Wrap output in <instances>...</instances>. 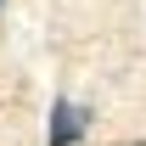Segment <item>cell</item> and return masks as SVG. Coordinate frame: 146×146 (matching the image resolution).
<instances>
[{
	"mask_svg": "<svg viewBox=\"0 0 146 146\" xmlns=\"http://www.w3.org/2000/svg\"><path fill=\"white\" fill-rule=\"evenodd\" d=\"M84 124H90V112L62 96V101H51V129H45V141H51V146H79Z\"/></svg>",
	"mask_w": 146,
	"mask_h": 146,
	"instance_id": "6da1fadb",
	"label": "cell"
},
{
	"mask_svg": "<svg viewBox=\"0 0 146 146\" xmlns=\"http://www.w3.org/2000/svg\"><path fill=\"white\" fill-rule=\"evenodd\" d=\"M129 146H146V141H129Z\"/></svg>",
	"mask_w": 146,
	"mask_h": 146,
	"instance_id": "7a4b0ae2",
	"label": "cell"
}]
</instances>
